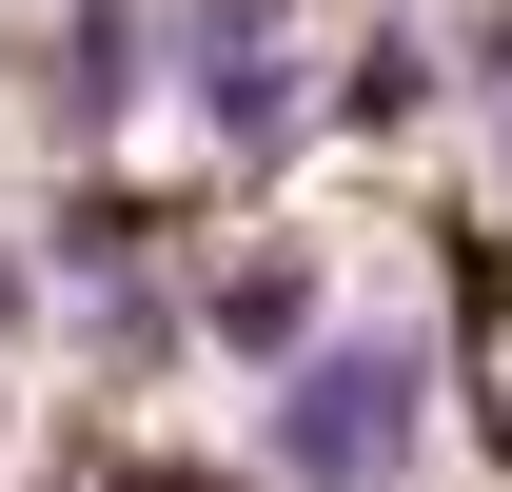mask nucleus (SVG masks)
I'll return each instance as SVG.
<instances>
[{
    "label": "nucleus",
    "mask_w": 512,
    "mask_h": 492,
    "mask_svg": "<svg viewBox=\"0 0 512 492\" xmlns=\"http://www.w3.org/2000/svg\"><path fill=\"white\" fill-rule=\"evenodd\" d=\"M296 492H394L434 453V335L414 315H316V355H276V433H256Z\"/></svg>",
    "instance_id": "obj_1"
},
{
    "label": "nucleus",
    "mask_w": 512,
    "mask_h": 492,
    "mask_svg": "<svg viewBox=\"0 0 512 492\" xmlns=\"http://www.w3.org/2000/svg\"><path fill=\"white\" fill-rule=\"evenodd\" d=\"M296 20L316 0H158V99L217 158H276L296 138Z\"/></svg>",
    "instance_id": "obj_2"
},
{
    "label": "nucleus",
    "mask_w": 512,
    "mask_h": 492,
    "mask_svg": "<svg viewBox=\"0 0 512 492\" xmlns=\"http://www.w3.org/2000/svg\"><path fill=\"white\" fill-rule=\"evenodd\" d=\"M316 315H335L316 256H296V237H237V256H197L178 335H197V355H237V374H276V355H316Z\"/></svg>",
    "instance_id": "obj_3"
},
{
    "label": "nucleus",
    "mask_w": 512,
    "mask_h": 492,
    "mask_svg": "<svg viewBox=\"0 0 512 492\" xmlns=\"http://www.w3.org/2000/svg\"><path fill=\"white\" fill-rule=\"evenodd\" d=\"M138 40H158V0H79V20H60V158H99V138H119Z\"/></svg>",
    "instance_id": "obj_4"
},
{
    "label": "nucleus",
    "mask_w": 512,
    "mask_h": 492,
    "mask_svg": "<svg viewBox=\"0 0 512 492\" xmlns=\"http://www.w3.org/2000/svg\"><path fill=\"white\" fill-rule=\"evenodd\" d=\"M335 119H355V138H414V119H434V40H355V60H335Z\"/></svg>",
    "instance_id": "obj_5"
},
{
    "label": "nucleus",
    "mask_w": 512,
    "mask_h": 492,
    "mask_svg": "<svg viewBox=\"0 0 512 492\" xmlns=\"http://www.w3.org/2000/svg\"><path fill=\"white\" fill-rule=\"evenodd\" d=\"M453 60H473V79L512 99V0H473V20H453Z\"/></svg>",
    "instance_id": "obj_6"
},
{
    "label": "nucleus",
    "mask_w": 512,
    "mask_h": 492,
    "mask_svg": "<svg viewBox=\"0 0 512 492\" xmlns=\"http://www.w3.org/2000/svg\"><path fill=\"white\" fill-rule=\"evenodd\" d=\"M473 335H512V237H473Z\"/></svg>",
    "instance_id": "obj_7"
},
{
    "label": "nucleus",
    "mask_w": 512,
    "mask_h": 492,
    "mask_svg": "<svg viewBox=\"0 0 512 492\" xmlns=\"http://www.w3.org/2000/svg\"><path fill=\"white\" fill-rule=\"evenodd\" d=\"M119 492H217V473H119Z\"/></svg>",
    "instance_id": "obj_8"
},
{
    "label": "nucleus",
    "mask_w": 512,
    "mask_h": 492,
    "mask_svg": "<svg viewBox=\"0 0 512 492\" xmlns=\"http://www.w3.org/2000/svg\"><path fill=\"white\" fill-rule=\"evenodd\" d=\"M493 178H512V119H493Z\"/></svg>",
    "instance_id": "obj_9"
},
{
    "label": "nucleus",
    "mask_w": 512,
    "mask_h": 492,
    "mask_svg": "<svg viewBox=\"0 0 512 492\" xmlns=\"http://www.w3.org/2000/svg\"><path fill=\"white\" fill-rule=\"evenodd\" d=\"M0 315H20V276H0Z\"/></svg>",
    "instance_id": "obj_10"
},
{
    "label": "nucleus",
    "mask_w": 512,
    "mask_h": 492,
    "mask_svg": "<svg viewBox=\"0 0 512 492\" xmlns=\"http://www.w3.org/2000/svg\"><path fill=\"white\" fill-rule=\"evenodd\" d=\"M493 453H512V433H493Z\"/></svg>",
    "instance_id": "obj_11"
}]
</instances>
